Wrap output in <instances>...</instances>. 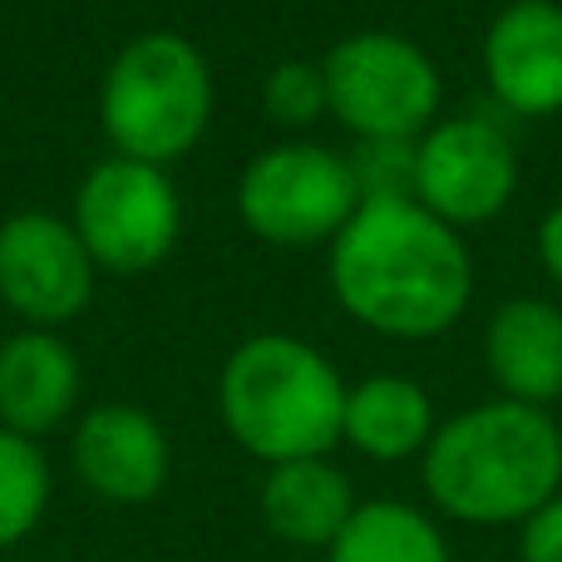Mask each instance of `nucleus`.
I'll return each mask as SVG.
<instances>
[{"instance_id":"2","label":"nucleus","mask_w":562,"mask_h":562,"mask_svg":"<svg viewBox=\"0 0 562 562\" xmlns=\"http://www.w3.org/2000/svg\"><path fill=\"white\" fill-rule=\"evenodd\" d=\"M429 504L469 528H518L562 494V429L548 409L484 400L439 419L419 454Z\"/></svg>"},{"instance_id":"17","label":"nucleus","mask_w":562,"mask_h":562,"mask_svg":"<svg viewBox=\"0 0 562 562\" xmlns=\"http://www.w3.org/2000/svg\"><path fill=\"white\" fill-rule=\"evenodd\" d=\"M49 488H55V479H49L45 449L0 425V553L20 548L45 524Z\"/></svg>"},{"instance_id":"11","label":"nucleus","mask_w":562,"mask_h":562,"mask_svg":"<svg viewBox=\"0 0 562 562\" xmlns=\"http://www.w3.org/2000/svg\"><path fill=\"white\" fill-rule=\"evenodd\" d=\"M484 79L508 119L562 114V5L514 0L484 30Z\"/></svg>"},{"instance_id":"10","label":"nucleus","mask_w":562,"mask_h":562,"mask_svg":"<svg viewBox=\"0 0 562 562\" xmlns=\"http://www.w3.org/2000/svg\"><path fill=\"white\" fill-rule=\"evenodd\" d=\"M69 464H75L79 484L94 498L119 508H138L164 494L173 449H168L164 425L148 409L114 400V405H94L75 419Z\"/></svg>"},{"instance_id":"16","label":"nucleus","mask_w":562,"mask_h":562,"mask_svg":"<svg viewBox=\"0 0 562 562\" xmlns=\"http://www.w3.org/2000/svg\"><path fill=\"white\" fill-rule=\"evenodd\" d=\"M326 562H454L449 538L425 508L400 498H370L350 514Z\"/></svg>"},{"instance_id":"14","label":"nucleus","mask_w":562,"mask_h":562,"mask_svg":"<svg viewBox=\"0 0 562 562\" xmlns=\"http://www.w3.org/2000/svg\"><path fill=\"white\" fill-rule=\"evenodd\" d=\"M267 533L291 548H321L326 553L360 508L356 488H350L346 469L330 459H291V464H272L257 494Z\"/></svg>"},{"instance_id":"19","label":"nucleus","mask_w":562,"mask_h":562,"mask_svg":"<svg viewBox=\"0 0 562 562\" xmlns=\"http://www.w3.org/2000/svg\"><path fill=\"white\" fill-rule=\"evenodd\" d=\"M262 109L281 128H306L326 114V75L316 59H281L262 85Z\"/></svg>"},{"instance_id":"12","label":"nucleus","mask_w":562,"mask_h":562,"mask_svg":"<svg viewBox=\"0 0 562 562\" xmlns=\"http://www.w3.org/2000/svg\"><path fill=\"white\" fill-rule=\"evenodd\" d=\"M85 370L59 330H15L0 340V425L20 439H45L79 409Z\"/></svg>"},{"instance_id":"5","label":"nucleus","mask_w":562,"mask_h":562,"mask_svg":"<svg viewBox=\"0 0 562 562\" xmlns=\"http://www.w3.org/2000/svg\"><path fill=\"white\" fill-rule=\"evenodd\" d=\"M326 114L356 138H405L415 144L439 119V69L415 40L395 30H356L321 59Z\"/></svg>"},{"instance_id":"8","label":"nucleus","mask_w":562,"mask_h":562,"mask_svg":"<svg viewBox=\"0 0 562 562\" xmlns=\"http://www.w3.org/2000/svg\"><path fill=\"white\" fill-rule=\"evenodd\" d=\"M518 148L504 119L454 114L435 119L415 138V203L454 233L484 227L514 203Z\"/></svg>"},{"instance_id":"4","label":"nucleus","mask_w":562,"mask_h":562,"mask_svg":"<svg viewBox=\"0 0 562 562\" xmlns=\"http://www.w3.org/2000/svg\"><path fill=\"white\" fill-rule=\"evenodd\" d=\"M99 124L119 158L168 168L203 144L213 124V69L178 30H144L104 69Z\"/></svg>"},{"instance_id":"1","label":"nucleus","mask_w":562,"mask_h":562,"mask_svg":"<svg viewBox=\"0 0 562 562\" xmlns=\"http://www.w3.org/2000/svg\"><path fill=\"white\" fill-rule=\"evenodd\" d=\"M330 291L340 311L390 340H435L474 301V257L464 233L415 198L360 203L330 243Z\"/></svg>"},{"instance_id":"20","label":"nucleus","mask_w":562,"mask_h":562,"mask_svg":"<svg viewBox=\"0 0 562 562\" xmlns=\"http://www.w3.org/2000/svg\"><path fill=\"white\" fill-rule=\"evenodd\" d=\"M518 562H562V494L518 524Z\"/></svg>"},{"instance_id":"9","label":"nucleus","mask_w":562,"mask_h":562,"mask_svg":"<svg viewBox=\"0 0 562 562\" xmlns=\"http://www.w3.org/2000/svg\"><path fill=\"white\" fill-rule=\"evenodd\" d=\"M99 267L85 252L75 223L55 213H10L0 223V301L30 330H59L94 301Z\"/></svg>"},{"instance_id":"18","label":"nucleus","mask_w":562,"mask_h":562,"mask_svg":"<svg viewBox=\"0 0 562 562\" xmlns=\"http://www.w3.org/2000/svg\"><path fill=\"white\" fill-rule=\"evenodd\" d=\"M346 164L360 188V203L415 198V144L405 138H356Z\"/></svg>"},{"instance_id":"15","label":"nucleus","mask_w":562,"mask_h":562,"mask_svg":"<svg viewBox=\"0 0 562 562\" xmlns=\"http://www.w3.org/2000/svg\"><path fill=\"white\" fill-rule=\"evenodd\" d=\"M435 400L419 380L380 370L366 375L360 385L346 390V415H340V445L356 454L375 459V464H400V459H419L435 439Z\"/></svg>"},{"instance_id":"21","label":"nucleus","mask_w":562,"mask_h":562,"mask_svg":"<svg viewBox=\"0 0 562 562\" xmlns=\"http://www.w3.org/2000/svg\"><path fill=\"white\" fill-rule=\"evenodd\" d=\"M538 262H543V272L562 286V203L548 207L543 223H538Z\"/></svg>"},{"instance_id":"6","label":"nucleus","mask_w":562,"mask_h":562,"mask_svg":"<svg viewBox=\"0 0 562 562\" xmlns=\"http://www.w3.org/2000/svg\"><path fill=\"white\" fill-rule=\"evenodd\" d=\"M69 223L99 272L144 277L173 257L183 233V203L168 168L114 154L85 173Z\"/></svg>"},{"instance_id":"3","label":"nucleus","mask_w":562,"mask_h":562,"mask_svg":"<svg viewBox=\"0 0 562 562\" xmlns=\"http://www.w3.org/2000/svg\"><path fill=\"white\" fill-rule=\"evenodd\" d=\"M346 380L311 340L262 330L247 336L217 375V415L243 454L272 464L330 459L340 445Z\"/></svg>"},{"instance_id":"7","label":"nucleus","mask_w":562,"mask_h":562,"mask_svg":"<svg viewBox=\"0 0 562 562\" xmlns=\"http://www.w3.org/2000/svg\"><path fill=\"white\" fill-rule=\"evenodd\" d=\"M360 188L350 178L346 154L321 144L262 148L237 178V213L247 233L272 247H330L340 227L356 217Z\"/></svg>"},{"instance_id":"13","label":"nucleus","mask_w":562,"mask_h":562,"mask_svg":"<svg viewBox=\"0 0 562 562\" xmlns=\"http://www.w3.org/2000/svg\"><path fill=\"white\" fill-rule=\"evenodd\" d=\"M484 360L498 395L548 409L562 400V306L543 296H514L488 316Z\"/></svg>"}]
</instances>
